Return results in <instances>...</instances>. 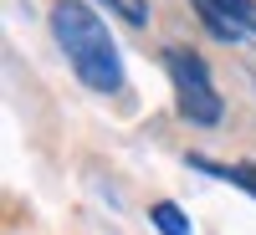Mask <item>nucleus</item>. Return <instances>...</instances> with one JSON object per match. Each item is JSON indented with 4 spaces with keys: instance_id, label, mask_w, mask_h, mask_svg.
I'll use <instances>...</instances> for the list:
<instances>
[{
    "instance_id": "1",
    "label": "nucleus",
    "mask_w": 256,
    "mask_h": 235,
    "mask_svg": "<svg viewBox=\"0 0 256 235\" xmlns=\"http://www.w3.org/2000/svg\"><path fill=\"white\" fill-rule=\"evenodd\" d=\"M52 36L56 46L67 51L72 72L82 87H92L102 97L123 92V56H118V41L108 36L102 15L88 5V0H56L52 5Z\"/></svg>"
},
{
    "instance_id": "2",
    "label": "nucleus",
    "mask_w": 256,
    "mask_h": 235,
    "mask_svg": "<svg viewBox=\"0 0 256 235\" xmlns=\"http://www.w3.org/2000/svg\"><path fill=\"white\" fill-rule=\"evenodd\" d=\"M164 72H169V82H174L180 113H184L190 123H200V128H216V123H220L226 102H220V92H216V82H210V67H205L195 51L169 46V51H164Z\"/></svg>"
},
{
    "instance_id": "3",
    "label": "nucleus",
    "mask_w": 256,
    "mask_h": 235,
    "mask_svg": "<svg viewBox=\"0 0 256 235\" xmlns=\"http://www.w3.org/2000/svg\"><path fill=\"white\" fill-rule=\"evenodd\" d=\"M200 26L216 41H251L256 36V0H190Z\"/></svg>"
},
{
    "instance_id": "4",
    "label": "nucleus",
    "mask_w": 256,
    "mask_h": 235,
    "mask_svg": "<svg viewBox=\"0 0 256 235\" xmlns=\"http://www.w3.org/2000/svg\"><path fill=\"white\" fill-rule=\"evenodd\" d=\"M190 169H200V174H216L220 184H236L256 200V169L251 164H220V159H205V154H190Z\"/></svg>"
},
{
    "instance_id": "5",
    "label": "nucleus",
    "mask_w": 256,
    "mask_h": 235,
    "mask_svg": "<svg viewBox=\"0 0 256 235\" xmlns=\"http://www.w3.org/2000/svg\"><path fill=\"white\" fill-rule=\"evenodd\" d=\"M148 220H154L159 235H190V220H184V210L174 200H154L148 205Z\"/></svg>"
},
{
    "instance_id": "6",
    "label": "nucleus",
    "mask_w": 256,
    "mask_h": 235,
    "mask_svg": "<svg viewBox=\"0 0 256 235\" xmlns=\"http://www.w3.org/2000/svg\"><path fill=\"white\" fill-rule=\"evenodd\" d=\"M102 5H108L113 15H123L128 26H144L148 20V0H102Z\"/></svg>"
}]
</instances>
